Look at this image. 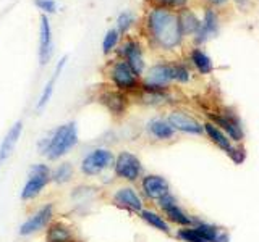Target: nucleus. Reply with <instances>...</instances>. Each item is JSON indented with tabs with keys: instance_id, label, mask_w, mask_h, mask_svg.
Here are the masks:
<instances>
[{
	"instance_id": "obj_1",
	"label": "nucleus",
	"mask_w": 259,
	"mask_h": 242,
	"mask_svg": "<svg viewBox=\"0 0 259 242\" xmlns=\"http://www.w3.org/2000/svg\"><path fill=\"white\" fill-rule=\"evenodd\" d=\"M148 28L151 37L164 50H172L183 40L178 15L172 13L167 8H154L148 16Z\"/></svg>"
},
{
	"instance_id": "obj_2",
	"label": "nucleus",
	"mask_w": 259,
	"mask_h": 242,
	"mask_svg": "<svg viewBox=\"0 0 259 242\" xmlns=\"http://www.w3.org/2000/svg\"><path fill=\"white\" fill-rule=\"evenodd\" d=\"M76 144H78V128H76V123L71 121V123L59 126L55 131H52L47 137H44V139L39 142V150L40 153H44L49 160L55 161L67 155Z\"/></svg>"
},
{
	"instance_id": "obj_3",
	"label": "nucleus",
	"mask_w": 259,
	"mask_h": 242,
	"mask_svg": "<svg viewBox=\"0 0 259 242\" xmlns=\"http://www.w3.org/2000/svg\"><path fill=\"white\" fill-rule=\"evenodd\" d=\"M51 169L44 163H36L29 169V176L26 184L23 186L21 200H32L46 189V186L51 181Z\"/></svg>"
},
{
	"instance_id": "obj_4",
	"label": "nucleus",
	"mask_w": 259,
	"mask_h": 242,
	"mask_svg": "<svg viewBox=\"0 0 259 242\" xmlns=\"http://www.w3.org/2000/svg\"><path fill=\"white\" fill-rule=\"evenodd\" d=\"M113 171H115V174L120 177V179H125L128 183H135L140 179L143 174L141 160L138 158L135 153L123 150L115 157V161H113Z\"/></svg>"
},
{
	"instance_id": "obj_5",
	"label": "nucleus",
	"mask_w": 259,
	"mask_h": 242,
	"mask_svg": "<svg viewBox=\"0 0 259 242\" xmlns=\"http://www.w3.org/2000/svg\"><path fill=\"white\" fill-rule=\"evenodd\" d=\"M209 119H210V123H214L217 128H221L222 131L230 137L232 142H240L243 141V137H245L238 115L229 108H224L217 113H209Z\"/></svg>"
},
{
	"instance_id": "obj_6",
	"label": "nucleus",
	"mask_w": 259,
	"mask_h": 242,
	"mask_svg": "<svg viewBox=\"0 0 259 242\" xmlns=\"http://www.w3.org/2000/svg\"><path fill=\"white\" fill-rule=\"evenodd\" d=\"M113 161H115V157L109 149H94L81 160V173L84 176H97L104 169L112 166Z\"/></svg>"
},
{
	"instance_id": "obj_7",
	"label": "nucleus",
	"mask_w": 259,
	"mask_h": 242,
	"mask_svg": "<svg viewBox=\"0 0 259 242\" xmlns=\"http://www.w3.org/2000/svg\"><path fill=\"white\" fill-rule=\"evenodd\" d=\"M157 205L162 210V213L165 215V220L168 223H174L180 228H185V226H193L194 218L190 216L185 210L178 205V200L172 196V194H167V196L160 197L157 200Z\"/></svg>"
},
{
	"instance_id": "obj_8",
	"label": "nucleus",
	"mask_w": 259,
	"mask_h": 242,
	"mask_svg": "<svg viewBox=\"0 0 259 242\" xmlns=\"http://www.w3.org/2000/svg\"><path fill=\"white\" fill-rule=\"evenodd\" d=\"M110 79L120 92L136 91L140 86V76L130 68V65L123 62H115L110 70Z\"/></svg>"
},
{
	"instance_id": "obj_9",
	"label": "nucleus",
	"mask_w": 259,
	"mask_h": 242,
	"mask_svg": "<svg viewBox=\"0 0 259 242\" xmlns=\"http://www.w3.org/2000/svg\"><path fill=\"white\" fill-rule=\"evenodd\" d=\"M172 81V65L159 63L154 65L148 71L143 83V89H146V91H167V87Z\"/></svg>"
},
{
	"instance_id": "obj_10",
	"label": "nucleus",
	"mask_w": 259,
	"mask_h": 242,
	"mask_svg": "<svg viewBox=\"0 0 259 242\" xmlns=\"http://www.w3.org/2000/svg\"><path fill=\"white\" fill-rule=\"evenodd\" d=\"M54 218V205L52 204H46L40 207L37 212L29 216L26 221L20 226V236H31V234H36L39 231H42L51 224Z\"/></svg>"
},
{
	"instance_id": "obj_11",
	"label": "nucleus",
	"mask_w": 259,
	"mask_h": 242,
	"mask_svg": "<svg viewBox=\"0 0 259 242\" xmlns=\"http://www.w3.org/2000/svg\"><path fill=\"white\" fill-rule=\"evenodd\" d=\"M167 121L170 123L175 131H180L185 134H202L204 133V126H202L196 118H193L191 115H188L186 111L182 110H174L168 115Z\"/></svg>"
},
{
	"instance_id": "obj_12",
	"label": "nucleus",
	"mask_w": 259,
	"mask_h": 242,
	"mask_svg": "<svg viewBox=\"0 0 259 242\" xmlns=\"http://www.w3.org/2000/svg\"><path fill=\"white\" fill-rule=\"evenodd\" d=\"M141 191L143 196L149 200H159L170 192L168 181L160 174H146L141 177Z\"/></svg>"
},
{
	"instance_id": "obj_13",
	"label": "nucleus",
	"mask_w": 259,
	"mask_h": 242,
	"mask_svg": "<svg viewBox=\"0 0 259 242\" xmlns=\"http://www.w3.org/2000/svg\"><path fill=\"white\" fill-rule=\"evenodd\" d=\"M52 28L46 15L40 16V31H39V62L47 65L52 56Z\"/></svg>"
},
{
	"instance_id": "obj_14",
	"label": "nucleus",
	"mask_w": 259,
	"mask_h": 242,
	"mask_svg": "<svg viewBox=\"0 0 259 242\" xmlns=\"http://www.w3.org/2000/svg\"><path fill=\"white\" fill-rule=\"evenodd\" d=\"M121 55H123L125 62L130 65L138 76L143 75L144 71V58H143V50L141 45L136 42V40H128L123 45H121Z\"/></svg>"
},
{
	"instance_id": "obj_15",
	"label": "nucleus",
	"mask_w": 259,
	"mask_h": 242,
	"mask_svg": "<svg viewBox=\"0 0 259 242\" xmlns=\"http://www.w3.org/2000/svg\"><path fill=\"white\" fill-rule=\"evenodd\" d=\"M113 202L118 207L130 210V212H141L143 210V199L133 188L117 189L113 194Z\"/></svg>"
},
{
	"instance_id": "obj_16",
	"label": "nucleus",
	"mask_w": 259,
	"mask_h": 242,
	"mask_svg": "<svg viewBox=\"0 0 259 242\" xmlns=\"http://www.w3.org/2000/svg\"><path fill=\"white\" fill-rule=\"evenodd\" d=\"M217 29H219V16H217L215 10L207 8V10L204 12V18H202V21H201V28L196 34H194L196 44L206 42V40L209 39V36L217 34Z\"/></svg>"
},
{
	"instance_id": "obj_17",
	"label": "nucleus",
	"mask_w": 259,
	"mask_h": 242,
	"mask_svg": "<svg viewBox=\"0 0 259 242\" xmlns=\"http://www.w3.org/2000/svg\"><path fill=\"white\" fill-rule=\"evenodd\" d=\"M21 133H23V123H21V121H16V123L10 129H8L7 136L4 137L2 144H0V166H2L4 161L12 155V152L15 149L16 142H18Z\"/></svg>"
},
{
	"instance_id": "obj_18",
	"label": "nucleus",
	"mask_w": 259,
	"mask_h": 242,
	"mask_svg": "<svg viewBox=\"0 0 259 242\" xmlns=\"http://www.w3.org/2000/svg\"><path fill=\"white\" fill-rule=\"evenodd\" d=\"M193 226L207 239V242H229L230 240L229 232H225L224 229H221L215 224H210V223L201 221L198 218H194Z\"/></svg>"
},
{
	"instance_id": "obj_19",
	"label": "nucleus",
	"mask_w": 259,
	"mask_h": 242,
	"mask_svg": "<svg viewBox=\"0 0 259 242\" xmlns=\"http://www.w3.org/2000/svg\"><path fill=\"white\" fill-rule=\"evenodd\" d=\"M202 126H204V133L207 134V137L210 139V142L215 144L221 150H224L225 153H229V152L233 149V142H232V139L222 131L221 128H217L214 123H210V121H207V123H204Z\"/></svg>"
},
{
	"instance_id": "obj_20",
	"label": "nucleus",
	"mask_w": 259,
	"mask_h": 242,
	"mask_svg": "<svg viewBox=\"0 0 259 242\" xmlns=\"http://www.w3.org/2000/svg\"><path fill=\"white\" fill-rule=\"evenodd\" d=\"M65 62H67V56H62L60 58V62L57 63V68H55V73H54V76L47 81V84L44 86V89H42V92H40V95H39V100H37V103H36V110L37 111H40L42 110L46 105L49 103V100H51V97H52V94H54V87H55V83H57V79H59V75H60V71L63 70V65H65Z\"/></svg>"
},
{
	"instance_id": "obj_21",
	"label": "nucleus",
	"mask_w": 259,
	"mask_h": 242,
	"mask_svg": "<svg viewBox=\"0 0 259 242\" xmlns=\"http://www.w3.org/2000/svg\"><path fill=\"white\" fill-rule=\"evenodd\" d=\"M101 102L107 107V110L113 115H123L125 110H126V97L121 94L120 91L118 92H105L102 97H101Z\"/></svg>"
},
{
	"instance_id": "obj_22",
	"label": "nucleus",
	"mask_w": 259,
	"mask_h": 242,
	"mask_svg": "<svg viewBox=\"0 0 259 242\" xmlns=\"http://www.w3.org/2000/svg\"><path fill=\"white\" fill-rule=\"evenodd\" d=\"M148 131L152 137H156L159 141H168L175 136V129L170 126L167 119H151L148 123Z\"/></svg>"
},
{
	"instance_id": "obj_23",
	"label": "nucleus",
	"mask_w": 259,
	"mask_h": 242,
	"mask_svg": "<svg viewBox=\"0 0 259 242\" xmlns=\"http://www.w3.org/2000/svg\"><path fill=\"white\" fill-rule=\"evenodd\" d=\"M190 60L199 75H210L214 71V63L210 60V56L206 52H202L201 48H193L190 52Z\"/></svg>"
},
{
	"instance_id": "obj_24",
	"label": "nucleus",
	"mask_w": 259,
	"mask_h": 242,
	"mask_svg": "<svg viewBox=\"0 0 259 242\" xmlns=\"http://www.w3.org/2000/svg\"><path fill=\"white\" fill-rule=\"evenodd\" d=\"M47 242H75L73 240V232L67 224L63 223H51L47 229Z\"/></svg>"
},
{
	"instance_id": "obj_25",
	"label": "nucleus",
	"mask_w": 259,
	"mask_h": 242,
	"mask_svg": "<svg viewBox=\"0 0 259 242\" xmlns=\"http://www.w3.org/2000/svg\"><path fill=\"white\" fill-rule=\"evenodd\" d=\"M178 21H180V28L183 36L185 34H196L201 28V20L194 15L188 8H183V10L178 13Z\"/></svg>"
},
{
	"instance_id": "obj_26",
	"label": "nucleus",
	"mask_w": 259,
	"mask_h": 242,
	"mask_svg": "<svg viewBox=\"0 0 259 242\" xmlns=\"http://www.w3.org/2000/svg\"><path fill=\"white\" fill-rule=\"evenodd\" d=\"M140 215H141V220L146 221L149 226H152L154 229L162 231L165 234H170V231H172V228H170V223L160 213L154 212V210H144L143 208L140 212Z\"/></svg>"
},
{
	"instance_id": "obj_27",
	"label": "nucleus",
	"mask_w": 259,
	"mask_h": 242,
	"mask_svg": "<svg viewBox=\"0 0 259 242\" xmlns=\"http://www.w3.org/2000/svg\"><path fill=\"white\" fill-rule=\"evenodd\" d=\"M73 177V165L71 163H60L55 169H52L51 173V179L55 183V184H65L68 183Z\"/></svg>"
},
{
	"instance_id": "obj_28",
	"label": "nucleus",
	"mask_w": 259,
	"mask_h": 242,
	"mask_svg": "<svg viewBox=\"0 0 259 242\" xmlns=\"http://www.w3.org/2000/svg\"><path fill=\"white\" fill-rule=\"evenodd\" d=\"M177 237L183 242H207V239L194 228V226H185L177 231Z\"/></svg>"
},
{
	"instance_id": "obj_29",
	"label": "nucleus",
	"mask_w": 259,
	"mask_h": 242,
	"mask_svg": "<svg viewBox=\"0 0 259 242\" xmlns=\"http://www.w3.org/2000/svg\"><path fill=\"white\" fill-rule=\"evenodd\" d=\"M172 76L177 83L186 84L191 79V71L185 63H172Z\"/></svg>"
},
{
	"instance_id": "obj_30",
	"label": "nucleus",
	"mask_w": 259,
	"mask_h": 242,
	"mask_svg": "<svg viewBox=\"0 0 259 242\" xmlns=\"http://www.w3.org/2000/svg\"><path fill=\"white\" fill-rule=\"evenodd\" d=\"M144 94H143V100L146 103H151V105H157V103H164L168 100V94L167 91H146L143 89Z\"/></svg>"
},
{
	"instance_id": "obj_31",
	"label": "nucleus",
	"mask_w": 259,
	"mask_h": 242,
	"mask_svg": "<svg viewBox=\"0 0 259 242\" xmlns=\"http://www.w3.org/2000/svg\"><path fill=\"white\" fill-rule=\"evenodd\" d=\"M118 31L117 29H110L107 34H105L104 40H102V50L104 53H109L112 52L113 48H115V45L118 44Z\"/></svg>"
},
{
	"instance_id": "obj_32",
	"label": "nucleus",
	"mask_w": 259,
	"mask_h": 242,
	"mask_svg": "<svg viewBox=\"0 0 259 242\" xmlns=\"http://www.w3.org/2000/svg\"><path fill=\"white\" fill-rule=\"evenodd\" d=\"M135 18L133 15L130 12H123L118 15V20H117V28H118V32H126L130 28H132Z\"/></svg>"
},
{
	"instance_id": "obj_33",
	"label": "nucleus",
	"mask_w": 259,
	"mask_h": 242,
	"mask_svg": "<svg viewBox=\"0 0 259 242\" xmlns=\"http://www.w3.org/2000/svg\"><path fill=\"white\" fill-rule=\"evenodd\" d=\"M227 155H229L237 165H241L243 161H245V158H246V152L243 147H240V145H233V149L227 153Z\"/></svg>"
},
{
	"instance_id": "obj_34",
	"label": "nucleus",
	"mask_w": 259,
	"mask_h": 242,
	"mask_svg": "<svg viewBox=\"0 0 259 242\" xmlns=\"http://www.w3.org/2000/svg\"><path fill=\"white\" fill-rule=\"evenodd\" d=\"M156 4H159L160 8H185V5L188 4V0H154Z\"/></svg>"
},
{
	"instance_id": "obj_35",
	"label": "nucleus",
	"mask_w": 259,
	"mask_h": 242,
	"mask_svg": "<svg viewBox=\"0 0 259 242\" xmlns=\"http://www.w3.org/2000/svg\"><path fill=\"white\" fill-rule=\"evenodd\" d=\"M34 5L39 8V10L47 12V13H55L57 12L55 0H34Z\"/></svg>"
},
{
	"instance_id": "obj_36",
	"label": "nucleus",
	"mask_w": 259,
	"mask_h": 242,
	"mask_svg": "<svg viewBox=\"0 0 259 242\" xmlns=\"http://www.w3.org/2000/svg\"><path fill=\"white\" fill-rule=\"evenodd\" d=\"M207 2H209L210 5H215V7H221V5H224V4H227V0H207Z\"/></svg>"
},
{
	"instance_id": "obj_37",
	"label": "nucleus",
	"mask_w": 259,
	"mask_h": 242,
	"mask_svg": "<svg viewBox=\"0 0 259 242\" xmlns=\"http://www.w3.org/2000/svg\"><path fill=\"white\" fill-rule=\"evenodd\" d=\"M233 2H235V4H237L238 7H241V8L248 5V0H233Z\"/></svg>"
}]
</instances>
